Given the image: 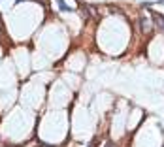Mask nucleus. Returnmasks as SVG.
<instances>
[{
    "mask_svg": "<svg viewBox=\"0 0 164 147\" xmlns=\"http://www.w3.org/2000/svg\"><path fill=\"white\" fill-rule=\"evenodd\" d=\"M57 6H59V10L64 11V13H68V11H74V10H72V8L64 2V0H57Z\"/></svg>",
    "mask_w": 164,
    "mask_h": 147,
    "instance_id": "f257e3e1",
    "label": "nucleus"
},
{
    "mask_svg": "<svg viewBox=\"0 0 164 147\" xmlns=\"http://www.w3.org/2000/svg\"><path fill=\"white\" fill-rule=\"evenodd\" d=\"M153 17H155V21L158 23V26H161V29L164 30V17H162V15H158V13H155Z\"/></svg>",
    "mask_w": 164,
    "mask_h": 147,
    "instance_id": "f03ea898",
    "label": "nucleus"
}]
</instances>
